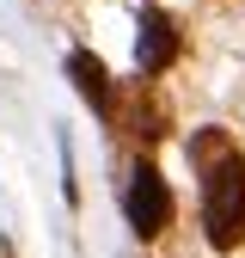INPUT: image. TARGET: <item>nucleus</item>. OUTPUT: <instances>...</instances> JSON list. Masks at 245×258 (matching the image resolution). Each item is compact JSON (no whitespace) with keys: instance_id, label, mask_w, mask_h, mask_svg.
Returning <instances> with one entry per match:
<instances>
[{"instance_id":"f257e3e1","label":"nucleus","mask_w":245,"mask_h":258,"mask_svg":"<svg viewBox=\"0 0 245 258\" xmlns=\"http://www.w3.org/2000/svg\"><path fill=\"white\" fill-rule=\"evenodd\" d=\"M196 166H202V234L214 252L245 246V160L233 148V136H196L190 142Z\"/></svg>"},{"instance_id":"f03ea898","label":"nucleus","mask_w":245,"mask_h":258,"mask_svg":"<svg viewBox=\"0 0 245 258\" xmlns=\"http://www.w3.org/2000/svg\"><path fill=\"white\" fill-rule=\"evenodd\" d=\"M122 209H129V228H135L141 240H153V234L172 221V190H166V178L153 172V166H135L129 190H122Z\"/></svg>"},{"instance_id":"7ed1b4c3","label":"nucleus","mask_w":245,"mask_h":258,"mask_svg":"<svg viewBox=\"0 0 245 258\" xmlns=\"http://www.w3.org/2000/svg\"><path fill=\"white\" fill-rule=\"evenodd\" d=\"M135 61H141V74H166L172 61H178V25L153 7L141 13V37H135Z\"/></svg>"},{"instance_id":"20e7f679","label":"nucleus","mask_w":245,"mask_h":258,"mask_svg":"<svg viewBox=\"0 0 245 258\" xmlns=\"http://www.w3.org/2000/svg\"><path fill=\"white\" fill-rule=\"evenodd\" d=\"M68 74H74V86H80L98 111H110V80H104V61H98V55L74 49V55H68Z\"/></svg>"},{"instance_id":"39448f33","label":"nucleus","mask_w":245,"mask_h":258,"mask_svg":"<svg viewBox=\"0 0 245 258\" xmlns=\"http://www.w3.org/2000/svg\"><path fill=\"white\" fill-rule=\"evenodd\" d=\"M0 258H13V246H7V240H0Z\"/></svg>"}]
</instances>
